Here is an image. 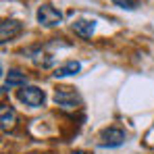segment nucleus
Returning <instances> with one entry per match:
<instances>
[{"label":"nucleus","instance_id":"4","mask_svg":"<svg viewBox=\"0 0 154 154\" xmlns=\"http://www.w3.org/2000/svg\"><path fill=\"white\" fill-rule=\"evenodd\" d=\"M125 140H127V133L121 127H108L100 135V146L102 148H117V146H123Z\"/></svg>","mask_w":154,"mask_h":154},{"label":"nucleus","instance_id":"5","mask_svg":"<svg viewBox=\"0 0 154 154\" xmlns=\"http://www.w3.org/2000/svg\"><path fill=\"white\" fill-rule=\"evenodd\" d=\"M21 31H23V23L21 21H17V19H4L0 23V40H2V44L15 40L17 35H21Z\"/></svg>","mask_w":154,"mask_h":154},{"label":"nucleus","instance_id":"7","mask_svg":"<svg viewBox=\"0 0 154 154\" xmlns=\"http://www.w3.org/2000/svg\"><path fill=\"white\" fill-rule=\"evenodd\" d=\"M73 31L83 40L92 38L94 31H96V19H77V21H73Z\"/></svg>","mask_w":154,"mask_h":154},{"label":"nucleus","instance_id":"3","mask_svg":"<svg viewBox=\"0 0 154 154\" xmlns=\"http://www.w3.org/2000/svg\"><path fill=\"white\" fill-rule=\"evenodd\" d=\"M63 21V13L56 8V6H52V4H42L40 8H38V23L44 27H54L58 25Z\"/></svg>","mask_w":154,"mask_h":154},{"label":"nucleus","instance_id":"2","mask_svg":"<svg viewBox=\"0 0 154 154\" xmlns=\"http://www.w3.org/2000/svg\"><path fill=\"white\" fill-rule=\"evenodd\" d=\"M17 98L25 104V106H31V108H40V106H44V102H46V94L38 85H25V88H21L17 92Z\"/></svg>","mask_w":154,"mask_h":154},{"label":"nucleus","instance_id":"12","mask_svg":"<svg viewBox=\"0 0 154 154\" xmlns=\"http://www.w3.org/2000/svg\"><path fill=\"white\" fill-rule=\"evenodd\" d=\"M69 154H88L85 150H73V152H69Z\"/></svg>","mask_w":154,"mask_h":154},{"label":"nucleus","instance_id":"11","mask_svg":"<svg viewBox=\"0 0 154 154\" xmlns=\"http://www.w3.org/2000/svg\"><path fill=\"white\" fill-rule=\"evenodd\" d=\"M112 4H117L119 8H127V11H133L137 6V0H112Z\"/></svg>","mask_w":154,"mask_h":154},{"label":"nucleus","instance_id":"8","mask_svg":"<svg viewBox=\"0 0 154 154\" xmlns=\"http://www.w3.org/2000/svg\"><path fill=\"white\" fill-rule=\"evenodd\" d=\"M15 123H17L15 108L8 106V104H2V108H0V125H2V131H11V129L15 127Z\"/></svg>","mask_w":154,"mask_h":154},{"label":"nucleus","instance_id":"9","mask_svg":"<svg viewBox=\"0 0 154 154\" xmlns=\"http://www.w3.org/2000/svg\"><path fill=\"white\" fill-rule=\"evenodd\" d=\"M23 54H29V58L38 65V67H50L52 65V54H48V52H44L42 48H27V50H23Z\"/></svg>","mask_w":154,"mask_h":154},{"label":"nucleus","instance_id":"10","mask_svg":"<svg viewBox=\"0 0 154 154\" xmlns=\"http://www.w3.org/2000/svg\"><path fill=\"white\" fill-rule=\"evenodd\" d=\"M81 71V63H77V60H67V63H63V65H58L56 69H54V73L52 75L56 77V79H60V77H69V75H75Z\"/></svg>","mask_w":154,"mask_h":154},{"label":"nucleus","instance_id":"6","mask_svg":"<svg viewBox=\"0 0 154 154\" xmlns=\"http://www.w3.org/2000/svg\"><path fill=\"white\" fill-rule=\"evenodd\" d=\"M27 75L25 73H21V71H17V69H11L8 71V75L4 79V83H2V92H8V90H13V88H25L27 85Z\"/></svg>","mask_w":154,"mask_h":154},{"label":"nucleus","instance_id":"1","mask_svg":"<svg viewBox=\"0 0 154 154\" xmlns=\"http://www.w3.org/2000/svg\"><path fill=\"white\" fill-rule=\"evenodd\" d=\"M54 102L56 106H60L63 110H75L81 106V96L75 88H67V85H60L56 88L54 92Z\"/></svg>","mask_w":154,"mask_h":154}]
</instances>
